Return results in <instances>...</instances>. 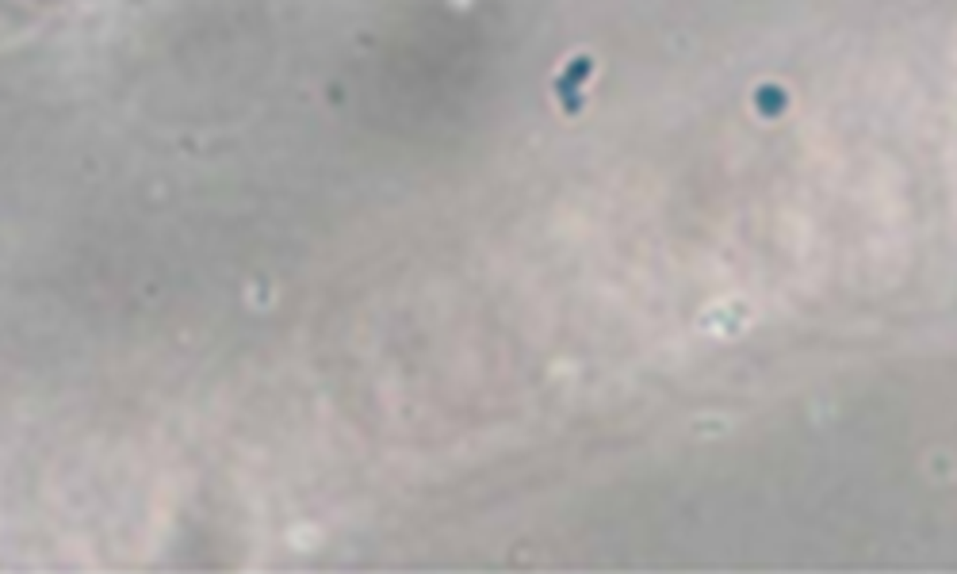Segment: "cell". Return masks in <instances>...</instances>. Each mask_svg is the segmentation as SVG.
Returning <instances> with one entry per match:
<instances>
[{
	"label": "cell",
	"mask_w": 957,
	"mask_h": 574,
	"mask_svg": "<svg viewBox=\"0 0 957 574\" xmlns=\"http://www.w3.org/2000/svg\"><path fill=\"white\" fill-rule=\"evenodd\" d=\"M590 69H593L590 58H575V66L567 69L560 81H555V92L567 100V107H578V84H583V77H586Z\"/></svg>",
	"instance_id": "1"
}]
</instances>
